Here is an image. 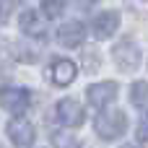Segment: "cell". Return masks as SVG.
<instances>
[{"label":"cell","mask_w":148,"mask_h":148,"mask_svg":"<svg viewBox=\"0 0 148 148\" xmlns=\"http://www.w3.org/2000/svg\"><path fill=\"white\" fill-rule=\"evenodd\" d=\"M127 130V117L122 109H107L96 117V133L101 140H117Z\"/></svg>","instance_id":"6da1fadb"},{"label":"cell","mask_w":148,"mask_h":148,"mask_svg":"<svg viewBox=\"0 0 148 148\" xmlns=\"http://www.w3.org/2000/svg\"><path fill=\"white\" fill-rule=\"evenodd\" d=\"M55 120L60 125H65V127H81L83 120H86V112L75 99H62L55 107Z\"/></svg>","instance_id":"7a4b0ae2"},{"label":"cell","mask_w":148,"mask_h":148,"mask_svg":"<svg viewBox=\"0 0 148 148\" xmlns=\"http://www.w3.org/2000/svg\"><path fill=\"white\" fill-rule=\"evenodd\" d=\"M112 57H114V62H117L125 73H133V70L140 65V49L135 47L133 39H122V42L112 49Z\"/></svg>","instance_id":"3957f363"},{"label":"cell","mask_w":148,"mask_h":148,"mask_svg":"<svg viewBox=\"0 0 148 148\" xmlns=\"http://www.w3.org/2000/svg\"><path fill=\"white\" fill-rule=\"evenodd\" d=\"M8 138H10V143L16 148H31L34 146V125L29 122V120H23V117H16V120H10L8 122Z\"/></svg>","instance_id":"277c9868"},{"label":"cell","mask_w":148,"mask_h":148,"mask_svg":"<svg viewBox=\"0 0 148 148\" xmlns=\"http://www.w3.org/2000/svg\"><path fill=\"white\" fill-rule=\"evenodd\" d=\"M29 104H31V94L26 88H5L3 91V107L13 117H23Z\"/></svg>","instance_id":"5b68a950"},{"label":"cell","mask_w":148,"mask_h":148,"mask_svg":"<svg viewBox=\"0 0 148 148\" xmlns=\"http://www.w3.org/2000/svg\"><path fill=\"white\" fill-rule=\"evenodd\" d=\"M86 96H88V101L94 104V107H107V104H112L114 101V96H117V83L114 81H101V83H94V86H88V91H86Z\"/></svg>","instance_id":"8992f818"},{"label":"cell","mask_w":148,"mask_h":148,"mask_svg":"<svg viewBox=\"0 0 148 148\" xmlns=\"http://www.w3.org/2000/svg\"><path fill=\"white\" fill-rule=\"evenodd\" d=\"M78 75V68L73 60H55L49 65V81L55 86H70Z\"/></svg>","instance_id":"52a82bcc"},{"label":"cell","mask_w":148,"mask_h":148,"mask_svg":"<svg viewBox=\"0 0 148 148\" xmlns=\"http://www.w3.org/2000/svg\"><path fill=\"white\" fill-rule=\"evenodd\" d=\"M117 26H120V16H117L114 10H104V13H99V16L94 18L91 31H94L96 39H109V36L117 31Z\"/></svg>","instance_id":"ba28073f"},{"label":"cell","mask_w":148,"mask_h":148,"mask_svg":"<svg viewBox=\"0 0 148 148\" xmlns=\"http://www.w3.org/2000/svg\"><path fill=\"white\" fill-rule=\"evenodd\" d=\"M83 36H86V29H83V23H78V21H68V23H62V26L57 29V42H60L62 47H81Z\"/></svg>","instance_id":"9c48e42d"},{"label":"cell","mask_w":148,"mask_h":148,"mask_svg":"<svg viewBox=\"0 0 148 148\" xmlns=\"http://www.w3.org/2000/svg\"><path fill=\"white\" fill-rule=\"evenodd\" d=\"M18 26H21V31L29 34V36H44V23H42V18H39L36 10H26V13H21Z\"/></svg>","instance_id":"30bf717a"},{"label":"cell","mask_w":148,"mask_h":148,"mask_svg":"<svg viewBox=\"0 0 148 148\" xmlns=\"http://www.w3.org/2000/svg\"><path fill=\"white\" fill-rule=\"evenodd\" d=\"M130 99H133L135 107H146V104H148V83H143V81L133 83V88H130Z\"/></svg>","instance_id":"8fae6325"},{"label":"cell","mask_w":148,"mask_h":148,"mask_svg":"<svg viewBox=\"0 0 148 148\" xmlns=\"http://www.w3.org/2000/svg\"><path fill=\"white\" fill-rule=\"evenodd\" d=\"M42 10L47 18H57L65 10V0H42Z\"/></svg>","instance_id":"7c38bea8"},{"label":"cell","mask_w":148,"mask_h":148,"mask_svg":"<svg viewBox=\"0 0 148 148\" xmlns=\"http://www.w3.org/2000/svg\"><path fill=\"white\" fill-rule=\"evenodd\" d=\"M52 146H55V148H78V140H75L73 135L55 133V135H52Z\"/></svg>","instance_id":"4fadbf2b"},{"label":"cell","mask_w":148,"mask_h":148,"mask_svg":"<svg viewBox=\"0 0 148 148\" xmlns=\"http://www.w3.org/2000/svg\"><path fill=\"white\" fill-rule=\"evenodd\" d=\"M138 138L140 140H148V117L140 122V127H138Z\"/></svg>","instance_id":"5bb4252c"},{"label":"cell","mask_w":148,"mask_h":148,"mask_svg":"<svg viewBox=\"0 0 148 148\" xmlns=\"http://www.w3.org/2000/svg\"><path fill=\"white\" fill-rule=\"evenodd\" d=\"M78 3H81V5H86V8H88V5H94V3H96V0H78Z\"/></svg>","instance_id":"9a60e30c"},{"label":"cell","mask_w":148,"mask_h":148,"mask_svg":"<svg viewBox=\"0 0 148 148\" xmlns=\"http://www.w3.org/2000/svg\"><path fill=\"white\" fill-rule=\"evenodd\" d=\"M122 148H135V146H122Z\"/></svg>","instance_id":"2e32d148"}]
</instances>
